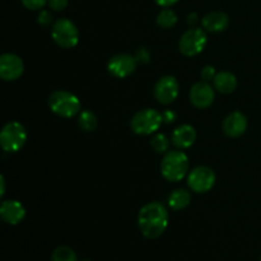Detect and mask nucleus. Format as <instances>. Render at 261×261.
Wrapping results in <instances>:
<instances>
[{
  "label": "nucleus",
  "instance_id": "nucleus-1",
  "mask_svg": "<svg viewBox=\"0 0 261 261\" xmlns=\"http://www.w3.org/2000/svg\"><path fill=\"white\" fill-rule=\"evenodd\" d=\"M138 226L144 237L158 239L165 233L168 226V212L161 203H149L140 209L138 214Z\"/></svg>",
  "mask_w": 261,
  "mask_h": 261
},
{
  "label": "nucleus",
  "instance_id": "nucleus-2",
  "mask_svg": "<svg viewBox=\"0 0 261 261\" xmlns=\"http://www.w3.org/2000/svg\"><path fill=\"white\" fill-rule=\"evenodd\" d=\"M189 171L188 155L180 150H171L163 157L161 163L162 176L170 182H177L186 176Z\"/></svg>",
  "mask_w": 261,
  "mask_h": 261
},
{
  "label": "nucleus",
  "instance_id": "nucleus-3",
  "mask_svg": "<svg viewBox=\"0 0 261 261\" xmlns=\"http://www.w3.org/2000/svg\"><path fill=\"white\" fill-rule=\"evenodd\" d=\"M48 107L55 115L60 117L75 116L81 111V102L75 94L68 91H55L48 97Z\"/></svg>",
  "mask_w": 261,
  "mask_h": 261
},
{
  "label": "nucleus",
  "instance_id": "nucleus-4",
  "mask_svg": "<svg viewBox=\"0 0 261 261\" xmlns=\"http://www.w3.org/2000/svg\"><path fill=\"white\" fill-rule=\"evenodd\" d=\"M163 122L162 114L153 109H145L133 116L130 126L138 135H150L157 132Z\"/></svg>",
  "mask_w": 261,
  "mask_h": 261
},
{
  "label": "nucleus",
  "instance_id": "nucleus-5",
  "mask_svg": "<svg viewBox=\"0 0 261 261\" xmlns=\"http://www.w3.org/2000/svg\"><path fill=\"white\" fill-rule=\"evenodd\" d=\"M25 140H27V133L24 126L17 121L5 124L0 133V144L3 150L8 153H15L22 149Z\"/></svg>",
  "mask_w": 261,
  "mask_h": 261
},
{
  "label": "nucleus",
  "instance_id": "nucleus-6",
  "mask_svg": "<svg viewBox=\"0 0 261 261\" xmlns=\"http://www.w3.org/2000/svg\"><path fill=\"white\" fill-rule=\"evenodd\" d=\"M51 36L56 45L63 48H73L78 45L79 31L68 18H60L54 23Z\"/></svg>",
  "mask_w": 261,
  "mask_h": 261
},
{
  "label": "nucleus",
  "instance_id": "nucleus-7",
  "mask_svg": "<svg viewBox=\"0 0 261 261\" xmlns=\"http://www.w3.org/2000/svg\"><path fill=\"white\" fill-rule=\"evenodd\" d=\"M205 45L206 35L204 30L193 27L181 36L178 48H180V53L182 55L191 58V56H196L198 54H200L205 47Z\"/></svg>",
  "mask_w": 261,
  "mask_h": 261
},
{
  "label": "nucleus",
  "instance_id": "nucleus-8",
  "mask_svg": "<svg viewBox=\"0 0 261 261\" xmlns=\"http://www.w3.org/2000/svg\"><path fill=\"white\" fill-rule=\"evenodd\" d=\"M216 184V173L206 166H198L190 171L188 176V185L191 191L196 194H204L212 190Z\"/></svg>",
  "mask_w": 261,
  "mask_h": 261
},
{
  "label": "nucleus",
  "instance_id": "nucleus-9",
  "mask_svg": "<svg viewBox=\"0 0 261 261\" xmlns=\"http://www.w3.org/2000/svg\"><path fill=\"white\" fill-rule=\"evenodd\" d=\"M178 92H180V86H178L177 79L175 76L165 75L158 79L153 93L161 105H171L177 98Z\"/></svg>",
  "mask_w": 261,
  "mask_h": 261
},
{
  "label": "nucleus",
  "instance_id": "nucleus-10",
  "mask_svg": "<svg viewBox=\"0 0 261 261\" xmlns=\"http://www.w3.org/2000/svg\"><path fill=\"white\" fill-rule=\"evenodd\" d=\"M137 63V59L129 54H117L110 59L107 63V69L111 75L124 79L134 73Z\"/></svg>",
  "mask_w": 261,
  "mask_h": 261
},
{
  "label": "nucleus",
  "instance_id": "nucleus-11",
  "mask_svg": "<svg viewBox=\"0 0 261 261\" xmlns=\"http://www.w3.org/2000/svg\"><path fill=\"white\" fill-rule=\"evenodd\" d=\"M24 71L23 60L15 54H3L0 56V76L5 82H13L20 78Z\"/></svg>",
  "mask_w": 261,
  "mask_h": 261
},
{
  "label": "nucleus",
  "instance_id": "nucleus-12",
  "mask_svg": "<svg viewBox=\"0 0 261 261\" xmlns=\"http://www.w3.org/2000/svg\"><path fill=\"white\" fill-rule=\"evenodd\" d=\"M190 102L196 109H208L214 102V89L208 82L195 83L190 89Z\"/></svg>",
  "mask_w": 261,
  "mask_h": 261
},
{
  "label": "nucleus",
  "instance_id": "nucleus-13",
  "mask_svg": "<svg viewBox=\"0 0 261 261\" xmlns=\"http://www.w3.org/2000/svg\"><path fill=\"white\" fill-rule=\"evenodd\" d=\"M0 217L3 221L8 224H19L25 217V209L19 201L17 200H5L0 206Z\"/></svg>",
  "mask_w": 261,
  "mask_h": 261
},
{
  "label": "nucleus",
  "instance_id": "nucleus-14",
  "mask_svg": "<svg viewBox=\"0 0 261 261\" xmlns=\"http://www.w3.org/2000/svg\"><path fill=\"white\" fill-rule=\"evenodd\" d=\"M247 119L242 112L234 111L229 114L223 121V132L229 138H239L246 132Z\"/></svg>",
  "mask_w": 261,
  "mask_h": 261
},
{
  "label": "nucleus",
  "instance_id": "nucleus-15",
  "mask_svg": "<svg viewBox=\"0 0 261 261\" xmlns=\"http://www.w3.org/2000/svg\"><path fill=\"white\" fill-rule=\"evenodd\" d=\"M172 143L178 149L190 148L196 140V132L191 125H180L172 133Z\"/></svg>",
  "mask_w": 261,
  "mask_h": 261
},
{
  "label": "nucleus",
  "instance_id": "nucleus-16",
  "mask_svg": "<svg viewBox=\"0 0 261 261\" xmlns=\"http://www.w3.org/2000/svg\"><path fill=\"white\" fill-rule=\"evenodd\" d=\"M204 30L208 32H222L229 24V18L223 12H211L201 19Z\"/></svg>",
  "mask_w": 261,
  "mask_h": 261
},
{
  "label": "nucleus",
  "instance_id": "nucleus-17",
  "mask_svg": "<svg viewBox=\"0 0 261 261\" xmlns=\"http://www.w3.org/2000/svg\"><path fill=\"white\" fill-rule=\"evenodd\" d=\"M237 78L229 71H221L214 78V88L223 94H229L236 89Z\"/></svg>",
  "mask_w": 261,
  "mask_h": 261
},
{
  "label": "nucleus",
  "instance_id": "nucleus-18",
  "mask_svg": "<svg viewBox=\"0 0 261 261\" xmlns=\"http://www.w3.org/2000/svg\"><path fill=\"white\" fill-rule=\"evenodd\" d=\"M191 194L186 189H177L168 196V205L173 211H182L190 204Z\"/></svg>",
  "mask_w": 261,
  "mask_h": 261
},
{
  "label": "nucleus",
  "instance_id": "nucleus-19",
  "mask_svg": "<svg viewBox=\"0 0 261 261\" xmlns=\"http://www.w3.org/2000/svg\"><path fill=\"white\" fill-rule=\"evenodd\" d=\"M176 23H177V15H176V13L172 9H170V8H163L157 17V24L161 28L170 30Z\"/></svg>",
  "mask_w": 261,
  "mask_h": 261
},
{
  "label": "nucleus",
  "instance_id": "nucleus-20",
  "mask_svg": "<svg viewBox=\"0 0 261 261\" xmlns=\"http://www.w3.org/2000/svg\"><path fill=\"white\" fill-rule=\"evenodd\" d=\"M78 122H79V126H81V129L84 130V132H88V133L94 132L97 127V124H98L96 115H94L92 111H88V110L81 112Z\"/></svg>",
  "mask_w": 261,
  "mask_h": 261
},
{
  "label": "nucleus",
  "instance_id": "nucleus-21",
  "mask_svg": "<svg viewBox=\"0 0 261 261\" xmlns=\"http://www.w3.org/2000/svg\"><path fill=\"white\" fill-rule=\"evenodd\" d=\"M51 261H78V256L69 246H59L54 250Z\"/></svg>",
  "mask_w": 261,
  "mask_h": 261
},
{
  "label": "nucleus",
  "instance_id": "nucleus-22",
  "mask_svg": "<svg viewBox=\"0 0 261 261\" xmlns=\"http://www.w3.org/2000/svg\"><path fill=\"white\" fill-rule=\"evenodd\" d=\"M150 145L157 153H167L168 148H170V142L166 135L155 134L150 140Z\"/></svg>",
  "mask_w": 261,
  "mask_h": 261
},
{
  "label": "nucleus",
  "instance_id": "nucleus-23",
  "mask_svg": "<svg viewBox=\"0 0 261 261\" xmlns=\"http://www.w3.org/2000/svg\"><path fill=\"white\" fill-rule=\"evenodd\" d=\"M20 2L28 10H41L47 4L48 0H20Z\"/></svg>",
  "mask_w": 261,
  "mask_h": 261
},
{
  "label": "nucleus",
  "instance_id": "nucleus-24",
  "mask_svg": "<svg viewBox=\"0 0 261 261\" xmlns=\"http://www.w3.org/2000/svg\"><path fill=\"white\" fill-rule=\"evenodd\" d=\"M216 75H217V74H216V69H214V66L206 65V66H204L203 69H201L200 76H201V79H203L204 82L214 81Z\"/></svg>",
  "mask_w": 261,
  "mask_h": 261
},
{
  "label": "nucleus",
  "instance_id": "nucleus-25",
  "mask_svg": "<svg viewBox=\"0 0 261 261\" xmlns=\"http://www.w3.org/2000/svg\"><path fill=\"white\" fill-rule=\"evenodd\" d=\"M68 0H48L47 5L54 12H61L68 7Z\"/></svg>",
  "mask_w": 261,
  "mask_h": 261
},
{
  "label": "nucleus",
  "instance_id": "nucleus-26",
  "mask_svg": "<svg viewBox=\"0 0 261 261\" xmlns=\"http://www.w3.org/2000/svg\"><path fill=\"white\" fill-rule=\"evenodd\" d=\"M37 22L38 24L43 25V27H47V25H50L51 22H53V15H51L50 12H47V10H41L40 14H38L37 17Z\"/></svg>",
  "mask_w": 261,
  "mask_h": 261
},
{
  "label": "nucleus",
  "instance_id": "nucleus-27",
  "mask_svg": "<svg viewBox=\"0 0 261 261\" xmlns=\"http://www.w3.org/2000/svg\"><path fill=\"white\" fill-rule=\"evenodd\" d=\"M135 59H137V61H139V63L147 64L148 61H149V53H148L147 48L140 47L139 50L137 51V55H135Z\"/></svg>",
  "mask_w": 261,
  "mask_h": 261
},
{
  "label": "nucleus",
  "instance_id": "nucleus-28",
  "mask_svg": "<svg viewBox=\"0 0 261 261\" xmlns=\"http://www.w3.org/2000/svg\"><path fill=\"white\" fill-rule=\"evenodd\" d=\"M162 116H163V122H167V124H170V122L175 121L176 120V114L172 111V110H166V111L162 114Z\"/></svg>",
  "mask_w": 261,
  "mask_h": 261
},
{
  "label": "nucleus",
  "instance_id": "nucleus-29",
  "mask_svg": "<svg viewBox=\"0 0 261 261\" xmlns=\"http://www.w3.org/2000/svg\"><path fill=\"white\" fill-rule=\"evenodd\" d=\"M155 3H157L160 7L162 8H170L172 7V5H175L176 3L178 2V0H154Z\"/></svg>",
  "mask_w": 261,
  "mask_h": 261
},
{
  "label": "nucleus",
  "instance_id": "nucleus-30",
  "mask_svg": "<svg viewBox=\"0 0 261 261\" xmlns=\"http://www.w3.org/2000/svg\"><path fill=\"white\" fill-rule=\"evenodd\" d=\"M196 22H198V14H196V13H191V14H189V19H188L189 24L193 27Z\"/></svg>",
  "mask_w": 261,
  "mask_h": 261
},
{
  "label": "nucleus",
  "instance_id": "nucleus-31",
  "mask_svg": "<svg viewBox=\"0 0 261 261\" xmlns=\"http://www.w3.org/2000/svg\"><path fill=\"white\" fill-rule=\"evenodd\" d=\"M0 184H2V189H0V196H4L5 193V180H4V176L0 177Z\"/></svg>",
  "mask_w": 261,
  "mask_h": 261
},
{
  "label": "nucleus",
  "instance_id": "nucleus-32",
  "mask_svg": "<svg viewBox=\"0 0 261 261\" xmlns=\"http://www.w3.org/2000/svg\"><path fill=\"white\" fill-rule=\"evenodd\" d=\"M82 261H91V260H88V259H84V260H82Z\"/></svg>",
  "mask_w": 261,
  "mask_h": 261
},
{
  "label": "nucleus",
  "instance_id": "nucleus-33",
  "mask_svg": "<svg viewBox=\"0 0 261 261\" xmlns=\"http://www.w3.org/2000/svg\"><path fill=\"white\" fill-rule=\"evenodd\" d=\"M260 261H261V259H260Z\"/></svg>",
  "mask_w": 261,
  "mask_h": 261
}]
</instances>
